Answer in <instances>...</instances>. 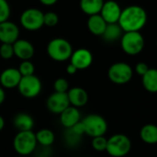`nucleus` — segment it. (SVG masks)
I'll return each instance as SVG.
<instances>
[{"instance_id": "ddd939ff", "label": "nucleus", "mask_w": 157, "mask_h": 157, "mask_svg": "<svg viewBox=\"0 0 157 157\" xmlns=\"http://www.w3.org/2000/svg\"><path fill=\"white\" fill-rule=\"evenodd\" d=\"M19 37L18 27L9 20L0 23V41L2 43L13 44Z\"/></svg>"}, {"instance_id": "7c9ffc66", "label": "nucleus", "mask_w": 157, "mask_h": 157, "mask_svg": "<svg viewBox=\"0 0 157 157\" xmlns=\"http://www.w3.org/2000/svg\"><path fill=\"white\" fill-rule=\"evenodd\" d=\"M81 137H82V136H80V135H78V134L73 132L70 129H67V132H66V133H65V141H66V143H67L70 146H75V145H76V144L80 142Z\"/></svg>"}, {"instance_id": "f8f14e48", "label": "nucleus", "mask_w": 157, "mask_h": 157, "mask_svg": "<svg viewBox=\"0 0 157 157\" xmlns=\"http://www.w3.org/2000/svg\"><path fill=\"white\" fill-rule=\"evenodd\" d=\"M121 10V7L116 1L109 0L104 2L99 15L102 17L107 24L118 23Z\"/></svg>"}, {"instance_id": "c85d7f7f", "label": "nucleus", "mask_w": 157, "mask_h": 157, "mask_svg": "<svg viewBox=\"0 0 157 157\" xmlns=\"http://www.w3.org/2000/svg\"><path fill=\"white\" fill-rule=\"evenodd\" d=\"M53 88L58 93H67L69 90V83L65 78H58L53 83Z\"/></svg>"}, {"instance_id": "9b49d317", "label": "nucleus", "mask_w": 157, "mask_h": 157, "mask_svg": "<svg viewBox=\"0 0 157 157\" xmlns=\"http://www.w3.org/2000/svg\"><path fill=\"white\" fill-rule=\"evenodd\" d=\"M71 63L76 69L85 70L87 69L93 63V54L92 52L85 48L77 49L76 51L72 52L70 57Z\"/></svg>"}, {"instance_id": "9d476101", "label": "nucleus", "mask_w": 157, "mask_h": 157, "mask_svg": "<svg viewBox=\"0 0 157 157\" xmlns=\"http://www.w3.org/2000/svg\"><path fill=\"white\" fill-rule=\"evenodd\" d=\"M47 109L50 112L60 115L66 108L70 106L67 94L66 93H58L54 92L52 93L46 101Z\"/></svg>"}, {"instance_id": "473e14b6", "label": "nucleus", "mask_w": 157, "mask_h": 157, "mask_svg": "<svg viewBox=\"0 0 157 157\" xmlns=\"http://www.w3.org/2000/svg\"><path fill=\"white\" fill-rule=\"evenodd\" d=\"M66 72L68 75H75L77 72V69L72 63H69L66 67Z\"/></svg>"}, {"instance_id": "4be33fe9", "label": "nucleus", "mask_w": 157, "mask_h": 157, "mask_svg": "<svg viewBox=\"0 0 157 157\" xmlns=\"http://www.w3.org/2000/svg\"><path fill=\"white\" fill-rule=\"evenodd\" d=\"M104 0H80V8L87 16L99 14Z\"/></svg>"}, {"instance_id": "a878e982", "label": "nucleus", "mask_w": 157, "mask_h": 157, "mask_svg": "<svg viewBox=\"0 0 157 157\" xmlns=\"http://www.w3.org/2000/svg\"><path fill=\"white\" fill-rule=\"evenodd\" d=\"M108 139L105 136H98L92 138V147L97 152H104L106 151Z\"/></svg>"}, {"instance_id": "dca6fc26", "label": "nucleus", "mask_w": 157, "mask_h": 157, "mask_svg": "<svg viewBox=\"0 0 157 157\" xmlns=\"http://www.w3.org/2000/svg\"><path fill=\"white\" fill-rule=\"evenodd\" d=\"M67 98L70 103V106H73L75 108H82L86 105L88 101V94L87 92L79 86L69 88L67 91Z\"/></svg>"}, {"instance_id": "412c9836", "label": "nucleus", "mask_w": 157, "mask_h": 157, "mask_svg": "<svg viewBox=\"0 0 157 157\" xmlns=\"http://www.w3.org/2000/svg\"><path fill=\"white\" fill-rule=\"evenodd\" d=\"M123 30L120 27L118 23H111V24H107L106 29L101 35L103 40L108 42H114L118 40H120L122 36Z\"/></svg>"}, {"instance_id": "bb28decb", "label": "nucleus", "mask_w": 157, "mask_h": 157, "mask_svg": "<svg viewBox=\"0 0 157 157\" xmlns=\"http://www.w3.org/2000/svg\"><path fill=\"white\" fill-rule=\"evenodd\" d=\"M59 22V17L55 12L49 11L43 13V24L47 27H54Z\"/></svg>"}, {"instance_id": "c9c22d12", "label": "nucleus", "mask_w": 157, "mask_h": 157, "mask_svg": "<svg viewBox=\"0 0 157 157\" xmlns=\"http://www.w3.org/2000/svg\"><path fill=\"white\" fill-rule=\"evenodd\" d=\"M4 127H5V120H4V118L0 115V132L4 129Z\"/></svg>"}, {"instance_id": "e433bc0d", "label": "nucleus", "mask_w": 157, "mask_h": 157, "mask_svg": "<svg viewBox=\"0 0 157 157\" xmlns=\"http://www.w3.org/2000/svg\"><path fill=\"white\" fill-rule=\"evenodd\" d=\"M38 157H45V156H42V155H41V156H38Z\"/></svg>"}, {"instance_id": "20e7f679", "label": "nucleus", "mask_w": 157, "mask_h": 157, "mask_svg": "<svg viewBox=\"0 0 157 157\" xmlns=\"http://www.w3.org/2000/svg\"><path fill=\"white\" fill-rule=\"evenodd\" d=\"M132 149L130 138L122 133H117L109 137L107 141L106 152L112 157L126 156Z\"/></svg>"}, {"instance_id": "f3484780", "label": "nucleus", "mask_w": 157, "mask_h": 157, "mask_svg": "<svg viewBox=\"0 0 157 157\" xmlns=\"http://www.w3.org/2000/svg\"><path fill=\"white\" fill-rule=\"evenodd\" d=\"M81 121V114L77 108L69 106L60 114V122L66 128L70 129Z\"/></svg>"}, {"instance_id": "72a5a7b5", "label": "nucleus", "mask_w": 157, "mask_h": 157, "mask_svg": "<svg viewBox=\"0 0 157 157\" xmlns=\"http://www.w3.org/2000/svg\"><path fill=\"white\" fill-rule=\"evenodd\" d=\"M44 6H52L57 3L58 0H39Z\"/></svg>"}, {"instance_id": "c756f323", "label": "nucleus", "mask_w": 157, "mask_h": 157, "mask_svg": "<svg viewBox=\"0 0 157 157\" xmlns=\"http://www.w3.org/2000/svg\"><path fill=\"white\" fill-rule=\"evenodd\" d=\"M14 56L13 45L8 43H2L0 46V57L4 60H9Z\"/></svg>"}, {"instance_id": "f257e3e1", "label": "nucleus", "mask_w": 157, "mask_h": 157, "mask_svg": "<svg viewBox=\"0 0 157 157\" xmlns=\"http://www.w3.org/2000/svg\"><path fill=\"white\" fill-rule=\"evenodd\" d=\"M146 11L140 6L132 5L121 10L118 24L124 32L140 31L146 24Z\"/></svg>"}, {"instance_id": "2f4dec72", "label": "nucleus", "mask_w": 157, "mask_h": 157, "mask_svg": "<svg viewBox=\"0 0 157 157\" xmlns=\"http://www.w3.org/2000/svg\"><path fill=\"white\" fill-rule=\"evenodd\" d=\"M149 70V67H148V65L145 63H138L137 64H136V66H135V71H136V73L139 75H141V76H143L147 71Z\"/></svg>"}, {"instance_id": "1a4fd4ad", "label": "nucleus", "mask_w": 157, "mask_h": 157, "mask_svg": "<svg viewBox=\"0 0 157 157\" xmlns=\"http://www.w3.org/2000/svg\"><path fill=\"white\" fill-rule=\"evenodd\" d=\"M21 26L29 31L39 30L44 26L43 12L38 8H28L24 10L20 16Z\"/></svg>"}, {"instance_id": "a211bd4d", "label": "nucleus", "mask_w": 157, "mask_h": 157, "mask_svg": "<svg viewBox=\"0 0 157 157\" xmlns=\"http://www.w3.org/2000/svg\"><path fill=\"white\" fill-rule=\"evenodd\" d=\"M13 125L18 132L32 131L34 127V120L28 113H18L13 119Z\"/></svg>"}, {"instance_id": "423d86ee", "label": "nucleus", "mask_w": 157, "mask_h": 157, "mask_svg": "<svg viewBox=\"0 0 157 157\" xmlns=\"http://www.w3.org/2000/svg\"><path fill=\"white\" fill-rule=\"evenodd\" d=\"M144 38L140 31L124 32L121 38V45L122 51L128 55H137L141 53L144 48Z\"/></svg>"}, {"instance_id": "b1692460", "label": "nucleus", "mask_w": 157, "mask_h": 157, "mask_svg": "<svg viewBox=\"0 0 157 157\" xmlns=\"http://www.w3.org/2000/svg\"><path fill=\"white\" fill-rule=\"evenodd\" d=\"M35 136H36L37 144H40V145H42L44 147H49V146L52 145V144L54 143V140H55L54 132L52 130L47 129V128L38 131L35 133Z\"/></svg>"}, {"instance_id": "2eb2a0df", "label": "nucleus", "mask_w": 157, "mask_h": 157, "mask_svg": "<svg viewBox=\"0 0 157 157\" xmlns=\"http://www.w3.org/2000/svg\"><path fill=\"white\" fill-rule=\"evenodd\" d=\"M12 45L14 50V56H17L22 61L30 60L35 53L34 46L30 41L27 40L18 39Z\"/></svg>"}, {"instance_id": "7ed1b4c3", "label": "nucleus", "mask_w": 157, "mask_h": 157, "mask_svg": "<svg viewBox=\"0 0 157 157\" xmlns=\"http://www.w3.org/2000/svg\"><path fill=\"white\" fill-rule=\"evenodd\" d=\"M35 133L32 131L18 132L13 140V148L17 154L22 156L31 155L37 146Z\"/></svg>"}, {"instance_id": "f704fd0d", "label": "nucleus", "mask_w": 157, "mask_h": 157, "mask_svg": "<svg viewBox=\"0 0 157 157\" xmlns=\"http://www.w3.org/2000/svg\"><path fill=\"white\" fill-rule=\"evenodd\" d=\"M5 99H6V93H5L4 88L0 86V105L4 103Z\"/></svg>"}, {"instance_id": "5701e85b", "label": "nucleus", "mask_w": 157, "mask_h": 157, "mask_svg": "<svg viewBox=\"0 0 157 157\" xmlns=\"http://www.w3.org/2000/svg\"><path fill=\"white\" fill-rule=\"evenodd\" d=\"M140 137L146 144H155L157 143V127L155 124H146L140 131Z\"/></svg>"}, {"instance_id": "aec40b11", "label": "nucleus", "mask_w": 157, "mask_h": 157, "mask_svg": "<svg viewBox=\"0 0 157 157\" xmlns=\"http://www.w3.org/2000/svg\"><path fill=\"white\" fill-rule=\"evenodd\" d=\"M142 83L144 89L149 93L157 92V71L155 68H149V70L142 76Z\"/></svg>"}, {"instance_id": "cd10ccee", "label": "nucleus", "mask_w": 157, "mask_h": 157, "mask_svg": "<svg viewBox=\"0 0 157 157\" xmlns=\"http://www.w3.org/2000/svg\"><path fill=\"white\" fill-rule=\"evenodd\" d=\"M10 6L6 0H0V23L8 20L10 17Z\"/></svg>"}, {"instance_id": "4468645a", "label": "nucleus", "mask_w": 157, "mask_h": 157, "mask_svg": "<svg viewBox=\"0 0 157 157\" xmlns=\"http://www.w3.org/2000/svg\"><path fill=\"white\" fill-rule=\"evenodd\" d=\"M21 77L17 68H6L0 74V86L3 88L13 89L17 87Z\"/></svg>"}, {"instance_id": "39448f33", "label": "nucleus", "mask_w": 157, "mask_h": 157, "mask_svg": "<svg viewBox=\"0 0 157 157\" xmlns=\"http://www.w3.org/2000/svg\"><path fill=\"white\" fill-rule=\"evenodd\" d=\"M81 122L85 134L91 138L104 136L108 132L107 121L98 114H89L81 120Z\"/></svg>"}, {"instance_id": "f03ea898", "label": "nucleus", "mask_w": 157, "mask_h": 157, "mask_svg": "<svg viewBox=\"0 0 157 157\" xmlns=\"http://www.w3.org/2000/svg\"><path fill=\"white\" fill-rule=\"evenodd\" d=\"M73 52L71 43L63 38L52 39L47 45V53L55 62H65L69 60Z\"/></svg>"}, {"instance_id": "6e6552de", "label": "nucleus", "mask_w": 157, "mask_h": 157, "mask_svg": "<svg viewBox=\"0 0 157 157\" xmlns=\"http://www.w3.org/2000/svg\"><path fill=\"white\" fill-rule=\"evenodd\" d=\"M41 88H42L41 81L35 75L22 76L17 86V89L20 95L26 98H36L40 94Z\"/></svg>"}, {"instance_id": "393cba45", "label": "nucleus", "mask_w": 157, "mask_h": 157, "mask_svg": "<svg viewBox=\"0 0 157 157\" xmlns=\"http://www.w3.org/2000/svg\"><path fill=\"white\" fill-rule=\"evenodd\" d=\"M17 70L20 73L21 76L32 75H34V72H35V66L29 60L22 61V63L19 64V67L17 68Z\"/></svg>"}, {"instance_id": "6ab92c4d", "label": "nucleus", "mask_w": 157, "mask_h": 157, "mask_svg": "<svg viewBox=\"0 0 157 157\" xmlns=\"http://www.w3.org/2000/svg\"><path fill=\"white\" fill-rule=\"evenodd\" d=\"M106 26L107 23L99 14L89 16L87 19V29L96 36H101L106 29Z\"/></svg>"}, {"instance_id": "0eeeda50", "label": "nucleus", "mask_w": 157, "mask_h": 157, "mask_svg": "<svg viewBox=\"0 0 157 157\" xmlns=\"http://www.w3.org/2000/svg\"><path fill=\"white\" fill-rule=\"evenodd\" d=\"M133 75V70L130 64L123 62L113 63L109 71L108 76L109 80L116 85H125L129 83Z\"/></svg>"}]
</instances>
